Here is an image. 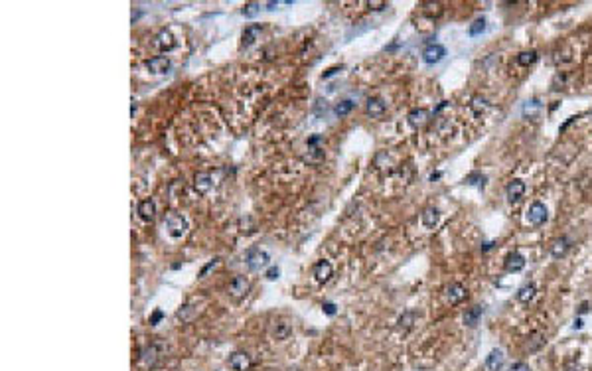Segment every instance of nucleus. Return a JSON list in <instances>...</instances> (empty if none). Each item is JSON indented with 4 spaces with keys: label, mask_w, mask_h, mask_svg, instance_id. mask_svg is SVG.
Listing matches in <instances>:
<instances>
[{
    "label": "nucleus",
    "mask_w": 592,
    "mask_h": 371,
    "mask_svg": "<svg viewBox=\"0 0 592 371\" xmlns=\"http://www.w3.org/2000/svg\"><path fill=\"white\" fill-rule=\"evenodd\" d=\"M166 227H168V233L172 235V237H182L184 233H186V229H188V221L182 217V215H178V213H170L168 217H166Z\"/></svg>",
    "instance_id": "f257e3e1"
},
{
    "label": "nucleus",
    "mask_w": 592,
    "mask_h": 371,
    "mask_svg": "<svg viewBox=\"0 0 592 371\" xmlns=\"http://www.w3.org/2000/svg\"><path fill=\"white\" fill-rule=\"evenodd\" d=\"M444 296H446V302H448V304L456 306V304H460L462 300H466L468 290H466L460 282H450V284L446 286V290H444Z\"/></svg>",
    "instance_id": "f03ea898"
},
{
    "label": "nucleus",
    "mask_w": 592,
    "mask_h": 371,
    "mask_svg": "<svg viewBox=\"0 0 592 371\" xmlns=\"http://www.w3.org/2000/svg\"><path fill=\"white\" fill-rule=\"evenodd\" d=\"M444 55H446V47L441 46V44H431L423 49V61L429 63V65H435L439 61H443Z\"/></svg>",
    "instance_id": "7ed1b4c3"
},
{
    "label": "nucleus",
    "mask_w": 592,
    "mask_h": 371,
    "mask_svg": "<svg viewBox=\"0 0 592 371\" xmlns=\"http://www.w3.org/2000/svg\"><path fill=\"white\" fill-rule=\"evenodd\" d=\"M245 263H247V267L251 271H261L269 263V255L265 251H261V249H251L247 253V257H245Z\"/></svg>",
    "instance_id": "20e7f679"
},
{
    "label": "nucleus",
    "mask_w": 592,
    "mask_h": 371,
    "mask_svg": "<svg viewBox=\"0 0 592 371\" xmlns=\"http://www.w3.org/2000/svg\"><path fill=\"white\" fill-rule=\"evenodd\" d=\"M160 346L158 344H152V346H148V348H145L143 352H141V358H139V366L141 368H145V370H150V368H154L156 366V362H158V358H160Z\"/></svg>",
    "instance_id": "39448f33"
},
{
    "label": "nucleus",
    "mask_w": 592,
    "mask_h": 371,
    "mask_svg": "<svg viewBox=\"0 0 592 371\" xmlns=\"http://www.w3.org/2000/svg\"><path fill=\"white\" fill-rule=\"evenodd\" d=\"M547 217H549L547 207H545L541 201L531 203V207H529V211H527V221H529V223H533V225H541V223L547 221Z\"/></svg>",
    "instance_id": "423d86ee"
},
{
    "label": "nucleus",
    "mask_w": 592,
    "mask_h": 371,
    "mask_svg": "<svg viewBox=\"0 0 592 371\" xmlns=\"http://www.w3.org/2000/svg\"><path fill=\"white\" fill-rule=\"evenodd\" d=\"M431 119V113L427 109H413L409 115H407V121L413 129H423Z\"/></svg>",
    "instance_id": "0eeeda50"
},
{
    "label": "nucleus",
    "mask_w": 592,
    "mask_h": 371,
    "mask_svg": "<svg viewBox=\"0 0 592 371\" xmlns=\"http://www.w3.org/2000/svg\"><path fill=\"white\" fill-rule=\"evenodd\" d=\"M249 292V280L245 277H235L229 284V294L235 296V298H241Z\"/></svg>",
    "instance_id": "6e6552de"
},
{
    "label": "nucleus",
    "mask_w": 592,
    "mask_h": 371,
    "mask_svg": "<svg viewBox=\"0 0 592 371\" xmlns=\"http://www.w3.org/2000/svg\"><path fill=\"white\" fill-rule=\"evenodd\" d=\"M523 267H525V257L521 255V253H509L507 255V259H505V271L507 273H519V271H523Z\"/></svg>",
    "instance_id": "1a4fd4ad"
},
{
    "label": "nucleus",
    "mask_w": 592,
    "mask_h": 371,
    "mask_svg": "<svg viewBox=\"0 0 592 371\" xmlns=\"http://www.w3.org/2000/svg\"><path fill=\"white\" fill-rule=\"evenodd\" d=\"M229 366L235 371H247L251 368V358L245 354V352H235L231 358H229Z\"/></svg>",
    "instance_id": "9d476101"
},
{
    "label": "nucleus",
    "mask_w": 592,
    "mask_h": 371,
    "mask_svg": "<svg viewBox=\"0 0 592 371\" xmlns=\"http://www.w3.org/2000/svg\"><path fill=\"white\" fill-rule=\"evenodd\" d=\"M541 113H543V105L537 99H531V101H527L523 105V117L527 121H537L541 117Z\"/></svg>",
    "instance_id": "9b49d317"
},
{
    "label": "nucleus",
    "mask_w": 592,
    "mask_h": 371,
    "mask_svg": "<svg viewBox=\"0 0 592 371\" xmlns=\"http://www.w3.org/2000/svg\"><path fill=\"white\" fill-rule=\"evenodd\" d=\"M569 249H571V241H569L567 237H559V239H555V241L551 243V255H553L555 259L565 257V255L569 253Z\"/></svg>",
    "instance_id": "f8f14e48"
},
{
    "label": "nucleus",
    "mask_w": 592,
    "mask_h": 371,
    "mask_svg": "<svg viewBox=\"0 0 592 371\" xmlns=\"http://www.w3.org/2000/svg\"><path fill=\"white\" fill-rule=\"evenodd\" d=\"M314 277L318 282H328L332 277V265L328 261H318L314 265Z\"/></svg>",
    "instance_id": "ddd939ff"
},
{
    "label": "nucleus",
    "mask_w": 592,
    "mask_h": 371,
    "mask_svg": "<svg viewBox=\"0 0 592 371\" xmlns=\"http://www.w3.org/2000/svg\"><path fill=\"white\" fill-rule=\"evenodd\" d=\"M505 193H507V199L513 203V201H517V199L523 197V193H525V184H523L521 180H513V182L507 184Z\"/></svg>",
    "instance_id": "4468645a"
},
{
    "label": "nucleus",
    "mask_w": 592,
    "mask_h": 371,
    "mask_svg": "<svg viewBox=\"0 0 592 371\" xmlns=\"http://www.w3.org/2000/svg\"><path fill=\"white\" fill-rule=\"evenodd\" d=\"M154 46H156L158 49H162V51H166V49H172V47L176 46V42H174V36L170 34V30H162V32L156 36V40H154Z\"/></svg>",
    "instance_id": "2eb2a0df"
},
{
    "label": "nucleus",
    "mask_w": 592,
    "mask_h": 371,
    "mask_svg": "<svg viewBox=\"0 0 592 371\" xmlns=\"http://www.w3.org/2000/svg\"><path fill=\"white\" fill-rule=\"evenodd\" d=\"M365 111H367V115H371V117H379V115L385 113V101L379 99V97H371V99H367V103H365Z\"/></svg>",
    "instance_id": "dca6fc26"
},
{
    "label": "nucleus",
    "mask_w": 592,
    "mask_h": 371,
    "mask_svg": "<svg viewBox=\"0 0 592 371\" xmlns=\"http://www.w3.org/2000/svg\"><path fill=\"white\" fill-rule=\"evenodd\" d=\"M482 314H484V308H482V306H472V308L466 310V314H464V324H466L468 328H476V326L480 324Z\"/></svg>",
    "instance_id": "f3484780"
},
{
    "label": "nucleus",
    "mask_w": 592,
    "mask_h": 371,
    "mask_svg": "<svg viewBox=\"0 0 592 371\" xmlns=\"http://www.w3.org/2000/svg\"><path fill=\"white\" fill-rule=\"evenodd\" d=\"M148 69L152 71V73H168V69H170V59L168 57H152V59H148Z\"/></svg>",
    "instance_id": "a211bd4d"
},
{
    "label": "nucleus",
    "mask_w": 592,
    "mask_h": 371,
    "mask_svg": "<svg viewBox=\"0 0 592 371\" xmlns=\"http://www.w3.org/2000/svg\"><path fill=\"white\" fill-rule=\"evenodd\" d=\"M139 215H141V219H145V221H152L154 219V215H156V205H154V201L148 197V199H143L141 203H139Z\"/></svg>",
    "instance_id": "6ab92c4d"
},
{
    "label": "nucleus",
    "mask_w": 592,
    "mask_h": 371,
    "mask_svg": "<svg viewBox=\"0 0 592 371\" xmlns=\"http://www.w3.org/2000/svg\"><path fill=\"white\" fill-rule=\"evenodd\" d=\"M261 32H263V28H261L259 24H251V26H247L245 32H243V46L247 47V46L255 44V40L261 36Z\"/></svg>",
    "instance_id": "aec40b11"
},
{
    "label": "nucleus",
    "mask_w": 592,
    "mask_h": 371,
    "mask_svg": "<svg viewBox=\"0 0 592 371\" xmlns=\"http://www.w3.org/2000/svg\"><path fill=\"white\" fill-rule=\"evenodd\" d=\"M486 366L490 371H499L503 368V354L499 350H492L488 360H486Z\"/></svg>",
    "instance_id": "412c9836"
},
{
    "label": "nucleus",
    "mask_w": 592,
    "mask_h": 371,
    "mask_svg": "<svg viewBox=\"0 0 592 371\" xmlns=\"http://www.w3.org/2000/svg\"><path fill=\"white\" fill-rule=\"evenodd\" d=\"M535 292H537V286L533 284V282H527V284H523L519 290H517V300L519 302H531L533 298H535Z\"/></svg>",
    "instance_id": "4be33fe9"
},
{
    "label": "nucleus",
    "mask_w": 592,
    "mask_h": 371,
    "mask_svg": "<svg viewBox=\"0 0 592 371\" xmlns=\"http://www.w3.org/2000/svg\"><path fill=\"white\" fill-rule=\"evenodd\" d=\"M439 217H441V213H439L437 207H427V209L423 211V215H421L425 227H435V225L439 223Z\"/></svg>",
    "instance_id": "5701e85b"
},
{
    "label": "nucleus",
    "mask_w": 592,
    "mask_h": 371,
    "mask_svg": "<svg viewBox=\"0 0 592 371\" xmlns=\"http://www.w3.org/2000/svg\"><path fill=\"white\" fill-rule=\"evenodd\" d=\"M537 59H539V53H537L535 49L521 51V53L517 55V63H519V65H523V67H527V65H533Z\"/></svg>",
    "instance_id": "b1692460"
},
{
    "label": "nucleus",
    "mask_w": 592,
    "mask_h": 371,
    "mask_svg": "<svg viewBox=\"0 0 592 371\" xmlns=\"http://www.w3.org/2000/svg\"><path fill=\"white\" fill-rule=\"evenodd\" d=\"M209 187H211V176L209 174H205V172L196 174V189L197 191L205 193V191H209Z\"/></svg>",
    "instance_id": "393cba45"
},
{
    "label": "nucleus",
    "mask_w": 592,
    "mask_h": 371,
    "mask_svg": "<svg viewBox=\"0 0 592 371\" xmlns=\"http://www.w3.org/2000/svg\"><path fill=\"white\" fill-rule=\"evenodd\" d=\"M486 182H488V178H486L484 174H480V172H472V174L466 176V184L476 186V187H480V189L486 187Z\"/></svg>",
    "instance_id": "a878e982"
},
{
    "label": "nucleus",
    "mask_w": 592,
    "mask_h": 371,
    "mask_svg": "<svg viewBox=\"0 0 592 371\" xmlns=\"http://www.w3.org/2000/svg\"><path fill=\"white\" fill-rule=\"evenodd\" d=\"M194 316H196V308H194V306H190V304L182 306V308L176 312V320H182V322H190Z\"/></svg>",
    "instance_id": "bb28decb"
},
{
    "label": "nucleus",
    "mask_w": 592,
    "mask_h": 371,
    "mask_svg": "<svg viewBox=\"0 0 592 371\" xmlns=\"http://www.w3.org/2000/svg\"><path fill=\"white\" fill-rule=\"evenodd\" d=\"M484 30H486V20H484V18H478V20H474V22L470 24L468 34H470L472 38H476V36H480Z\"/></svg>",
    "instance_id": "cd10ccee"
},
{
    "label": "nucleus",
    "mask_w": 592,
    "mask_h": 371,
    "mask_svg": "<svg viewBox=\"0 0 592 371\" xmlns=\"http://www.w3.org/2000/svg\"><path fill=\"white\" fill-rule=\"evenodd\" d=\"M527 340H529V342H527V348H529V350H539V348L545 344L543 336H541V334H537V332H535V334H531Z\"/></svg>",
    "instance_id": "c85d7f7f"
},
{
    "label": "nucleus",
    "mask_w": 592,
    "mask_h": 371,
    "mask_svg": "<svg viewBox=\"0 0 592 371\" xmlns=\"http://www.w3.org/2000/svg\"><path fill=\"white\" fill-rule=\"evenodd\" d=\"M259 10H261V4H259V2H249V4H245V6H243L241 14H243L245 18H253V16H255Z\"/></svg>",
    "instance_id": "c756f323"
},
{
    "label": "nucleus",
    "mask_w": 592,
    "mask_h": 371,
    "mask_svg": "<svg viewBox=\"0 0 592 371\" xmlns=\"http://www.w3.org/2000/svg\"><path fill=\"white\" fill-rule=\"evenodd\" d=\"M353 105H355V103H353V101H349V99H345V101H342V103H340V105H338V107H336V113H338V115H340V117H344V115H347V113H349V111H351V109H353Z\"/></svg>",
    "instance_id": "7c9ffc66"
},
{
    "label": "nucleus",
    "mask_w": 592,
    "mask_h": 371,
    "mask_svg": "<svg viewBox=\"0 0 592 371\" xmlns=\"http://www.w3.org/2000/svg\"><path fill=\"white\" fill-rule=\"evenodd\" d=\"M472 109H474V113H476V115H480L482 111H486V109H488V103H486L484 99H480V97H474V101H472Z\"/></svg>",
    "instance_id": "2f4dec72"
},
{
    "label": "nucleus",
    "mask_w": 592,
    "mask_h": 371,
    "mask_svg": "<svg viewBox=\"0 0 592 371\" xmlns=\"http://www.w3.org/2000/svg\"><path fill=\"white\" fill-rule=\"evenodd\" d=\"M279 275H281V269H279V267H271V269L267 271V278H269V280H277Z\"/></svg>",
    "instance_id": "473e14b6"
},
{
    "label": "nucleus",
    "mask_w": 592,
    "mask_h": 371,
    "mask_svg": "<svg viewBox=\"0 0 592 371\" xmlns=\"http://www.w3.org/2000/svg\"><path fill=\"white\" fill-rule=\"evenodd\" d=\"M217 261H219V259H213V261H209V263H207V265H205V267L199 271V277H205V275H207V273H209V271H211V269L217 265Z\"/></svg>",
    "instance_id": "72a5a7b5"
},
{
    "label": "nucleus",
    "mask_w": 592,
    "mask_h": 371,
    "mask_svg": "<svg viewBox=\"0 0 592 371\" xmlns=\"http://www.w3.org/2000/svg\"><path fill=\"white\" fill-rule=\"evenodd\" d=\"M413 320H415V314H413V312H407V314H405V316H403V318H401V320H399V324H401V326H403V324H405V326H407V328H409V326H411V322H413Z\"/></svg>",
    "instance_id": "f704fd0d"
},
{
    "label": "nucleus",
    "mask_w": 592,
    "mask_h": 371,
    "mask_svg": "<svg viewBox=\"0 0 592 371\" xmlns=\"http://www.w3.org/2000/svg\"><path fill=\"white\" fill-rule=\"evenodd\" d=\"M509 371H531V368L527 364H523V362H517V364H513L509 368Z\"/></svg>",
    "instance_id": "c9c22d12"
},
{
    "label": "nucleus",
    "mask_w": 592,
    "mask_h": 371,
    "mask_svg": "<svg viewBox=\"0 0 592 371\" xmlns=\"http://www.w3.org/2000/svg\"><path fill=\"white\" fill-rule=\"evenodd\" d=\"M322 308H324V312H326L328 316H334V314H336V304H332V302H324Z\"/></svg>",
    "instance_id": "e433bc0d"
},
{
    "label": "nucleus",
    "mask_w": 592,
    "mask_h": 371,
    "mask_svg": "<svg viewBox=\"0 0 592 371\" xmlns=\"http://www.w3.org/2000/svg\"><path fill=\"white\" fill-rule=\"evenodd\" d=\"M162 318H164V312H162V310H156V312L150 316V324H152V326H156V324H158Z\"/></svg>",
    "instance_id": "4c0bfd02"
},
{
    "label": "nucleus",
    "mask_w": 592,
    "mask_h": 371,
    "mask_svg": "<svg viewBox=\"0 0 592 371\" xmlns=\"http://www.w3.org/2000/svg\"><path fill=\"white\" fill-rule=\"evenodd\" d=\"M291 332V328H289V324H281V330L277 332V338H287V334Z\"/></svg>",
    "instance_id": "58836bf2"
},
{
    "label": "nucleus",
    "mask_w": 592,
    "mask_h": 371,
    "mask_svg": "<svg viewBox=\"0 0 592 371\" xmlns=\"http://www.w3.org/2000/svg\"><path fill=\"white\" fill-rule=\"evenodd\" d=\"M340 69H342V65H340V67H330V69H328V71H326V73H324V79H328V77H332V75H334V73H338V71H340Z\"/></svg>",
    "instance_id": "ea45409f"
},
{
    "label": "nucleus",
    "mask_w": 592,
    "mask_h": 371,
    "mask_svg": "<svg viewBox=\"0 0 592 371\" xmlns=\"http://www.w3.org/2000/svg\"><path fill=\"white\" fill-rule=\"evenodd\" d=\"M587 310H589V304H587V302H585V304H583V306H581V314H585V312H587Z\"/></svg>",
    "instance_id": "a19ab883"
}]
</instances>
